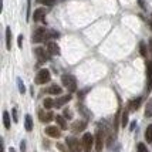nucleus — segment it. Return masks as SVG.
I'll use <instances>...</instances> for the list:
<instances>
[{
  "label": "nucleus",
  "mask_w": 152,
  "mask_h": 152,
  "mask_svg": "<svg viewBox=\"0 0 152 152\" xmlns=\"http://www.w3.org/2000/svg\"><path fill=\"white\" fill-rule=\"evenodd\" d=\"M50 37H58V33H48L46 28H37L33 34V41L34 43H41L46 41Z\"/></svg>",
  "instance_id": "nucleus-1"
},
{
  "label": "nucleus",
  "mask_w": 152,
  "mask_h": 152,
  "mask_svg": "<svg viewBox=\"0 0 152 152\" xmlns=\"http://www.w3.org/2000/svg\"><path fill=\"white\" fill-rule=\"evenodd\" d=\"M61 81H63V86L66 87L70 93L77 91V80H75L74 75H71V74H64V75L61 77Z\"/></svg>",
  "instance_id": "nucleus-2"
},
{
  "label": "nucleus",
  "mask_w": 152,
  "mask_h": 152,
  "mask_svg": "<svg viewBox=\"0 0 152 152\" xmlns=\"http://www.w3.org/2000/svg\"><path fill=\"white\" fill-rule=\"evenodd\" d=\"M51 80V74H50V71L48 70H41V71H39L37 73V75H36V84H46V83H48Z\"/></svg>",
  "instance_id": "nucleus-3"
},
{
  "label": "nucleus",
  "mask_w": 152,
  "mask_h": 152,
  "mask_svg": "<svg viewBox=\"0 0 152 152\" xmlns=\"http://www.w3.org/2000/svg\"><path fill=\"white\" fill-rule=\"evenodd\" d=\"M93 144H94V137L91 134H84V137L81 139V145L84 148L86 152H91V148H93Z\"/></svg>",
  "instance_id": "nucleus-4"
},
{
  "label": "nucleus",
  "mask_w": 152,
  "mask_h": 152,
  "mask_svg": "<svg viewBox=\"0 0 152 152\" xmlns=\"http://www.w3.org/2000/svg\"><path fill=\"white\" fill-rule=\"evenodd\" d=\"M67 146L71 152H81V148H80V142L74 137H70L67 138Z\"/></svg>",
  "instance_id": "nucleus-5"
},
{
  "label": "nucleus",
  "mask_w": 152,
  "mask_h": 152,
  "mask_svg": "<svg viewBox=\"0 0 152 152\" xmlns=\"http://www.w3.org/2000/svg\"><path fill=\"white\" fill-rule=\"evenodd\" d=\"M102 146H104V132L98 131L95 137V152H102Z\"/></svg>",
  "instance_id": "nucleus-6"
},
{
  "label": "nucleus",
  "mask_w": 152,
  "mask_h": 152,
  "mask_svg": "<svg viewBox=\"0 0 152 152\" xmlns=\"http://www.w3.org/2000/svg\"><path fill=\"white\" fill-rule=\"evenodd\" d=\"M34 53H36V56H37V58H39L40 61H47V60L50 58V57H48L50 53H46V50L41 48V47H37V48L34 50Z\"/></svg>",
  "instance_id": "nucleus-7"
},
{
  "label": "nucleus",
  "mask_w": 152,
  "mask_h": 152,
  "mask_svg": "<svg viewBox=\"0 0 152 152\" xmlns=\"http://www.w3.org/2000/svg\"><path fill=\"white\" fill-rule=\"evenodd\" d=\"M86 126H87V122L86 121H75L73 124V126H71V131L73 132H81V131H84L86 129Z\"/></svg>",
  "instance_id": "nucleus-8"
},
{
  "label": "nucleus",
  "mask_w": 152,
  "mask_h": 152,
  "mask_svg": "<svg viewBox=\"0 0 152 152\" xmlns=\"http://www.w3.org/2000/svg\"><path fill=\"white\" fill-rule=\"evenodd\" d=\"M46 134L51 138H60L61 137V132L57 126H47L46 128Z\"/></svg>",
  "instance_id": "nucleus-9"
},
{
  "label": "nucleus",
  "mask_w": 152,
  "mask_h": 152,
  "mask_svg": "<svg viewBox=\"0 0 152 152\" xmlns=\"http://www.w3.org/2000/svg\"><path fill=\"white\" fill-rule=\"evenodd\" d=\"M146 75H148V86H146V90L148 93L152 90V63L149 61L146 64Z\"/></svg>",
  "instance_id": "nucleus-10"
},
{
  "label": "nucleus",
  "mask_w": 152,
  "mask_h": 152,
  "mask_svg": "<svg viewBox=\"0 0 152 152\" xmlns=\"http://www.w3.org/2000/svg\"><path fill=\"white\" fill-rule=\"evenodd\" d=\"M47 51L51 54V56H58L60 54V47L53 43V41H50V43H47Z\"/></svg>",
  "instance_id": "nucleus-11"
},
{
  "label": "nucleus",
  "mask_w": 152,
  "mask_h": 152,
  "mask_svg": "<svg viewBox=\"0 0 152 152\" xmlns=\"http://www.w3.org/2000/svg\"><path fill=\"white\" fill-rule=\"evenodd\" d=\"M46 13H47L46 9H37V10H34V13H33V20H34V21H41V20L44 19Z\"/></svg>",
  "instance_id": "nucleus-12"
},
{
  "label": "nucleus",
  "mask_w": 152,
  "mask_h": 152,
  "mask_svg": "<svg viewBox=\"0 0 152 152\" xmlns=\"http://www.w3.org/2000/svg\"><path fill=\"white\" fill-rule=\"evenodd\" d=\"M39 118L41 122H50L53 119V114L51 113H46V111H39Z\"/></svg>",
  "instance_id": "nucleus-13"
},
{
  "label": "nucleus",
  "mask_w": 152,
  "mask_h": 152,
  "mask_svg": "<svg viewBox=\"0 0 152 152\" xmlns=\"http://www.w3.org/2000/svg\"><path fill=\"white\" fill-rule=\"evenodd\" d=\"M71 99V95L68 94V95H63V97H60V98H57V101H54V107H57V108H60V107H63L66 102H68Z\"/></svg>",
  "instance_id": "nucleus-14"
},
{
  "label": "nucleus",
  "mask_w": 152,
  "mask_h": 152,
  "mask_svg": "<svg viewBox=\"0 0 152 152\" xmlns=\"http://www.w3.org/2000/svg\"><path fill=\"white\" fill-rule=\"evenodd\" d=\"M141 102H142V98H141V97L132 99V101L129 102V111H137L139 108V105H141Z\"/></svg>",
  "instance_id": "nucleus-15"
},
{
  "label": "nucleus",
  "mask_w": 152,
  "mask_h": 152,
  "mask_svg": "<svg viewBox=\"0 0 152 152\" xmlns=\"http://www.w3.org/2000/svg\"><path fill=\"white\" fill-rule=\"evenodd\" d=\"M6 48L12 50V28L10 27L6 28Z\"/></svg>",
  "instance_id": "nucleus-16"
},
{
  "label": "nucleus",
  "mask_w": 152,
  "mask_h": 152,
  "mask_svg": "<svg viewBox=\"0 0 152 152\" xmlns=\"http://www.w3.org/2000/svg\"><path fill=\"white\" fill-rule=\"evenodd\" d=\"M24 128H26V131H33V119L30 115H26V121H24Z\"/></svg>",
  "instance_id": "nucleus-17"
},
{
  "label": "nucleus",
  "mask_w": 152,
  "mask_h": 152,
  "mask_svg": "<svg viewBox=\"0 0 152 152\" xmlns=\"http://www.w3.org/2000/svg\"><path fill=\"white\" fill-rule=\"evenodd\" d=\"M56 121H57V124L60 125L61 129H67V122H66V118H64V117L57 115V117H56Z\"/></svg>",
  "instance_id": "nucleus-18"
},
{
  "label": "nucleus",
  "mask_w": 152,
  "mask_h": 152,
  "mask_svg": "<svg viewBox=\"0 0 152 152\" xmlns=\"http://www.w3.org/2000/svg\"><path fill=\"white\" fill-rule=\"evenodd\" d=\"M47 93H48V94H53V95H58V94H61V87H58V86H51L50 88H47Z\"/></svg>",
  "instance_id": "nucleus-19"
},
{
  "label": "nucleus",
  "mask_w": 152,
  "mask_h": 152,
  "mask_svg": "<svg viewBox=\"0 0 152 152\" xmlns=\"http://www.w3.org/2000/svg\"><path fill=\"white\" fill-rule=\"evenodd\" d=\"M3 124H4V128H6V129L10 128V115H9L7 111L3 113Z\"/></svg>",
  "instance_id": "nucleus-20"
},
{
  "label": "nucleus",
  "mask_w": 152,
  "mask_h": 152,
  "mask_svg": "<svg viewBox=\"0 0 152 152\" xmlns=\"http://www.w3.org/2000/svg\"><path fill=\"white\" fill-rule=\"evenodd\" d=\"M145 139H146V142H148V144H151V142H152V124H151V125H148V128H146Z\"/></svg>",
  "instance_id": "nucleus-21"
},
{
  "label": "nucleus",
  "mask_w": 152,
  "mask_h": 152,
  "mask_svg": "<svg viewBox=\"0 0 152 152\" xmlns=\"http://www.w3.org/2000/svg\"><path fill=\"white\" fill-rule=\"evenodd\" d=\"M139 53H141L142 57H146V56H148V53H146V46H145V43H144V41H141V43H139Z\"/></svg>",
  "instance_id": "nucleus-22"
},
{
  "label": "nucleus",
  "mask_w": 152,
  "mask_h": 152,
  "mask_svg": "<svg viewBox=\"0 0 152 152\" xmlns=\"http://www.w3.org/2000/svg\"><path fill=\"white\" fill-rule=\"evenodd\" d=\"M43 104H44V108H47V110H50V108H53L54 107V101L51 98H46L44 99V102H43Z\"/></svg>",
  "instance_id": "nucleus-23"
},
{
  "label": "nucleus",
  "mask_w": 152,
  "mask_h": 152,
  "mask_svg": "<svg viewBox=\"0 0 152 152\" xmlns=\"http://www.w3.org/2000/svg\"><path fill=\"white\" fill-rule=\"evenodd\" d=\"M145 115L146 117H152V99L146 104V108H145Z\"/></svg>",
  "instance_id": "nucleus-24"
},
{
  "label": "nucleus",
  "mask_w": 152,
  "mask_h": 152,
  "mask_svg": "<svg viewBox=\"0 0 152 152\" xmlns=\"http://www.w3.org/2000/svg\"><path fill=\"white\" fill-rule=\"evenodd\" d=\"M17 86H19V91L21 94H24L26 93V87H24V84H23V81L20 78H17Z\"/></svg>",
  "instance_id": "nucleus-25"
},
{
  "label": "nucleus",
  "mask_w": 152,
  "mask_h": 152,
  "mask_svg": "<svg viewBox=\"0 0 152 152\" xmlns=\"http://www.w3.org/2000/svg\"><path fill=\"white\" fill-rule=\"evenodd\" d=\"M137 151L138 152H149L148 148L145 146V144H142V142H139L138 145H137Z\"/></svg>",
  "instance_id": "nucleus-26"
},
{
  "label": "nucleus",
  "mask_w": 152,
  "mask_h": 152,
  "mask_svg": "<svg viewBox=\"0 0 152 152\" xmlns=\"http://www.w3.org/2000/svg\"><path fill=\"white\" fill-rule=\"evenodd\" d=\"M37 1L41 3V4H46V6H53L56 3V0H37Z\"/></svg>",
  "instance_id": "nucleus-27"
},
{
  "label": "nucleus",
  "mask_w": 152,
  "mask_h": 152,
  "mask_svg": "<svg viewBox=\"0 0 152 152\" xmlns=\"http://www.w3.org/2000/svg\"><path fill=\"white\" fill-rule=\"evenodd\" d=\"M121 124H122V126H125L128 124V111L122 113V121H121Z\"/></svg>",
  "instance_id": "nucleus-28"
},
{
  "label": "nucleus",
  "mask_w": 152,
  "mask_h": 152,
  "mask_svg": "<svg viewBox=\"0 0 152 152\" xmlns=\"http://www.w3.org/2000/svg\"><path fill=\"white\" fill-rule=\"evenodd\" d=\"M57 149H58L60 152H71L70 149H67L64 144H57Z\"/></svg>",
  "instance_id": "nucleus-29"
},
{
  "label": "nucleus",
  "mask_w": 152,
  "mask_h": 152,
  "mask_svg": "<svg viewBox=\"0 0 152 152\" xmlns=\"http://www.w3.org/2000/svg\"><path fill=\"white\" fill-rule=\"evenodd\" d=\"M12 115H13V121L14 122H19V117H17V108L12 110Z\"/></svg>",
  "instance_id": "nucleus-30"
},
{
  "label": "nucleus",
  "mask_w": 152,
  "mask_h": 152,
  "mask_svg": "<svg viewBox=\"0 0 152 152\" xmlns=\"http://www.w3.org/2000/svg\"><path fill=\"white\" fill-rule=\"evenodd\" d=\"M73 117V114L70 113L68 110H64V118H71Z\"/></svg>",
  "instance_id": "nucleus-31"
},
{
  "label": "nucleus",
  "mask_w": 152,
  "mask_h": 152,
  "mask_svg": "<svg viewBox=\"0 0 152 152\" xmlns=\"http://www.w3.org/2000/svg\"><path fill=\"white\" fill-rule=\"evenodd\" d=\"M20 151L21 152L26 151V142H24V141H21V142H20Z\"/></svg>",
  "instance_id": "nucleus-32"
},
{
  "label": "nucleus",
  "mask_w": 152,
  "mask_h": 152,
  "mask_svg": "<svg viewBox=\"0 0 152 152\" xmlns=\"http://www.w3.org/2000/svg\"><path fill=\"white\" fill-rule=\"evenodd\" d=\"M17 41H19V47H21V46H23V36H20V37H19V40H17Z\"/></svg>",
  "instance_id": "nucleus-33"
},
{
  "label": "nucleus",
  "mask_w": 152,
  "mask_h": 152,
  "mask_svg": "<svg viewBox=\"0 0 152 152\" xmlns=\"http://www.w3.org/2000/svg\"><path fill=\"white\" fill-rule=\"evenodd\" d=\"M135 125H137V122H132V124H131V129H134V128H135Z\"/></svg>",
  "instance_id": "nucleus-34"
},
{
  "label": "nucleus",
  "mask_w": 152,
  "mask_h": 152,
  "mask_svg": "<svg viewBox=\"0 0 152 152\" xmlns=\"http://www.w3.org/2000/svg\"><path fill=\"white\" fill-rule=\"evenodd\" d=\"M9 152H16V149H14V148H10V149H9Z\"/></svg>",
  "instance_id": "nucleus-35"
},
{
  "label": "nucleus",
  "mask_w": 152,
  "mask_h": 152,
  "mask_svg": "<svg viewBox=\"0 0 152 152\" xmlns=\"http://www.w3.org/2000/svg\"><path fill=\"white\" fill-rule=\"evenodd\" d=\"M115 152H119V146H117V149H115Z\"/></svg>",
  "instance_id": "nucleus-36"
},
{
  "label": "nucleus",
  "mask_w": 152,
  "mask_h": 152,
  "mask_svg": "<svg viewBox=\"0 0 152 152\" xmlns=\"http://www.w3.org/2000/svg\"><path fill=\"white\" fill-rule=\"evenodd\" d=\"M151 28H152V17H151Z\"/></svg>",
  "instance_id": "nucleus-37"
}]
</instances>
